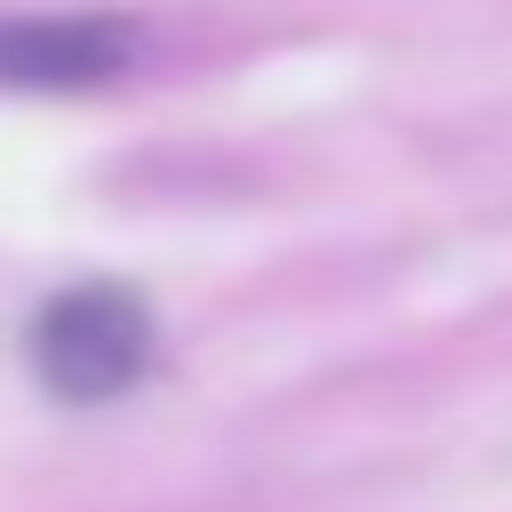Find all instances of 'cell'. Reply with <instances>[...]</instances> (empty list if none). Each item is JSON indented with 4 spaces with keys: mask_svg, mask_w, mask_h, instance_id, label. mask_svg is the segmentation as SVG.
<instances>
[{
    "mask_svg": "<svg viewBox=\"0 0 512 512\" xmlns=\"http://www.w3.org/2000/svg\"><path fill=\"white\" fill-rule=\"evenodd\" d=\"M26 359H35V376L60 402H111L154 367V316L120 282H77V291L35 308Z\"/></svg>",
    "mask_w": 512,
    "mask_h": 512,
    "instance_id": "6da1fadb",
    "label": "cell"
},
{
    "mask_svg": "<svg viewBox=\"0 0 512 512\" xmlns=\"http://www.w3.org/2000/svg\"><path fill=\"white\" fill-rule=\"evenodd\" d=\"M137 26L128 18H0V86H94V77L128 69Z\"/></svg>",
    "mask_w": 512,
    "mask_h": 512,
    "instance_id": "7a4b0ae2",
    "label": "cell"
}]
</instances>
